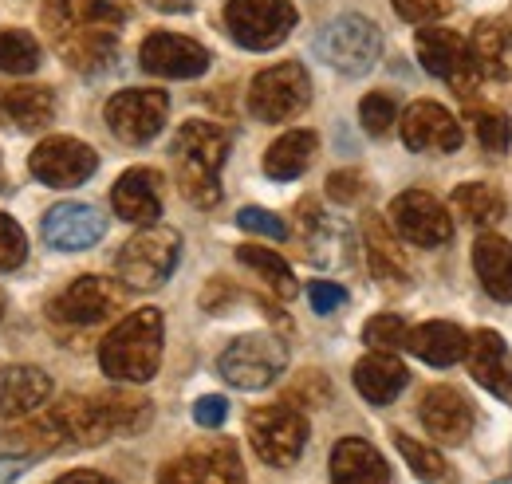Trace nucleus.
I'll use <instances>...</instances> for the list:
<instances>
[{"mask_svg": "<svg viewBox=\"0 0 512 484\" xmlns=\"http://www.w3.org/2000/svg\"><path fill=\"white\" fill-rule=\"evenodd\" d=\"M394 445H398V453L406 457V465L422 477V481L438 484L449 477V461L434 449V445H426V441H414V437H406V433H394Z\"/></svg>", "mask_w": 512, "mask_h": 484, "instance_id": "obj_34", "label": "nucleus"}, {"mask_svg": "<svg viewBox=\"0 0 512 484\" xmlns=\"http://www.w3.org/2000/svg\"><path fill=\"white\" fill-rule=\"evenodd\" d=\"M56 119V99L44 87H12L0 91V122L16 130H44Z\"/></svg>", "mask_w": 512, "mask_h": 484, "instance_id": "obj_28", "label": "nucleus"}, {"mask_svg": "<svg viewBox=\"0 0 512 484\" xmlns=\"http://www.w3.org/2000/svg\"><path fill=\"white\" fill-rule=\"evenodd\" d=\"M465 347H469V335L457 323H446V319L422 323L406 335V351L430 366H453L457 359H465Z\"/></svg>", "mask_w": 512, "mask_h": 484, "instance_id": "obj_23", "label": "nucleus"}, {"mask_svg": "<svg viewBox=\"0 0 512 484\" xmlns=\"http://www.w3.org/2000/svg\"><path fill=\"white\" fill-rule=\"evenodd\" d=\"M229 158V130L193 119L174 138L178 185L197 209H213L221 201V166Z\"/></svg>", "mask_w": 512, "mask_h": 484, "instance_id": "obj_2", "label": "nucleus"}, {"mask_svg": "<svg viewBox=\"0 0 512 484\" xmlns=\"http://www.w3.org/2000/svg\"><path fill=\"white\" fill-rule=\"evenodd\" d=\"M56 484H115V481H111V477H103V473H91V469H75V473L60 477Z\"/></svg>", "mask_w": 512, "mask_h": 484, "instance_id": "obj_46", "label": "nucleus"}, {"mask_svg": "<svg viewBox=\"0 0 512 484\" xmlns=\"http://www.w3.org/2000/svg\"><path fill=\"white\" fill-rule=\"evenodd\" d=\"M138 60L150 75H162V79H193L209 67V52L190 40V36H178V32H150L138 48Z\"/></svg>", "mask_w": 512, "mask_h": 484, "instance_id": "obj_15", "label": "nucleus"}, {"mask_svg": "<svg viewBox=\"0 0 512 484\" xmlns=\"http://www.w3.org/2000/svg\"><path fill=\"white\" fill-rule=\"evenodd\" d=\"M469 122H473V130H477V138H481V146L489 154H505L509 150L512 130H509V119L501 111H473Z\"/></svg>", "mask_w": 512, "mask_h": 484, "instance_id": "obj_37", "label": "nucleus"}, {"mask_svg": "<svg viewBox=\"0 0 512 484\" xmlns=\"http://www.w3.org/2000/svg\"><path fill=\"white\" fill-rule=\"evenodd\" d=\"M166 115H170V99H166V91H154V87H130V91L111 95V103H107V126L127 146H142V142L158 138V130L166 126Z\"/></svg>", "mask_w": 512, "mask_h": 484, "instance_id": "obj_10", "label": "nucleus"}, {"mask_svg": "<svg viewBox=\"0 0 512 484\" xmlns=\"http://www.w3.org/2000/svg\"><path fill=\"white\" fill-rule=\"evenodd\" d=\"M24 252H28V237H24V229H20L8 213H0V272L20 268V264H24Z\"/></svg>", "mask_w": 512, "mask_h": 484, "instance_id": "obj_39", "label": "nucleus"}, {"mask_svg": "<svg viewBox=\"0 0 512 484\" xmlns=\"http://www.w3.org/2000/svg\"><path fill=\"white\" fill-rule=\"evenodd\" d=\"M237 260L245 268H253L280 300H292L296 296V276H292V268H288V260L280 252H268V248H256V244H241L237 248Z\"/></svg>", "mask_w": 512, "mask_h": 484, "instance_id": "obj_31", "label": "nucleus"}, {"mask_svg": "<svg viewBox=\"0 0 512 484\" xmlns=\"http://www.w3.org/2000/svg\"><path fill=\"white\" fill-rule=\"evenodd\" d=\"M390 4L410 24H430V20H438V16L449 12V0H390Z\"/></svg>", "mask_w": 512, "mask_h": 484, "instance_id": "obj_41", "label": "nucleus"}, {"mask_svg": "<svg viewBox=\"0 0 512 484\" xmlns=\"http://www.w3.org/2000/svg\"><path fill=\"white\" fill-rule=\"evenodd\" d=\"M40 453L24 433H0V484H12Z\"/></svg>", "mask_w": 512, "mask_h": 484, "instance_id": "obj_35", "label": "nucleus"}, {"mask_svg": "<svg viewBox=\"0 0 512 484\" xmlns=\"http://www.w3.org/2000/svg\"><path fill=\"white\" fill-rule=\"evenodd\" d=\"M123 8L111 0H48L44 28L56 52L79 71H103L119 52Z\"/></svg>", "mask_w": 512, "mask_h": 484, "instance_id": "obj_1", "label": "nucleus"}, {"mask_svg": "<svg viewBox=\"0 0 512 484\" xmlns=\"http://www.w3.org/2000/svg\"><path fill=\"white\" fill-rule=\"evenodd\" d=\"M327 197L339 201V205L359 201V197H363V174H355V170H339V174H331V178H327Z\"/></svg>", "mask_w": 512, "mask_h": 484, "instance_id": "obj_42", "label": "nucleus"}, {"mask_svg": "<svg viewBox=\"0 0 512 484\" xmlns=\"http://www.w3.org/2000/svg\"><path fill=\"white\" fill-rule=\"evenodd\" d=\"M453 209L461 213V221L489 229V225H497V221L505 217V197H501L493 185L469 182L453 189Z\"/></svg>", "mask_w": 512, "mask_h": 484, "instance_id": "obj_30", "label": "nucleus"}, {"mask_svg": "<svg viewBox=\"0 0 512 484\" xmlns=\"http://www.w3.org/2000/svg\"><path fill=\"white\" fill-rule=\"evenodd\" d=\"M308 300H312V307H316V315H331L335 307H343V303H347V292H343L339 284L316 280V284L308 288Z\"/></svg>", "mask_w": 512, "mask_h": 484, "instance_id": "obj_43", "label": "nucleus"}, {"mask_svg": "<svg viewBox=\"0 0 512 484\" xmlns=\"http://www.w3.org/2000/svg\"><path fill=\"white\" fill-rule=\"evenodd\" d=\"M28 166H32V174L44 185H52V189H71V185H83L95 174L99 158H95V150H91L87 142H79V138H44V142L32 150V162H28Z\"/></svg>", "mask_w": 512, "mask_h": 484, "instance_id": "obj_13", "label": "nucleus"}, {"mask_svg": "<svg viewBox=\"0 0 512 484\" xmlns=\"http://www.w3.org/2000/svg\"><path fill=\"white\" fill-rule=\"evenodd\" d=\"M402 142L418 154H449L461 146V126L442 103H410L402 111Z\"/></svg>", "mask_w": 512, "mask_h": 484, "instance_id": "obj_16", "label": "nucleus"}, {"mask_svg": "<svg viewBox=\"0 0 512 484\" xmlns=\"http://www.w3.org/2000/svg\"><path fill=\"white\" fill-rule=\"evenodd\" d=\"M40 67V44L36 36L20 28H0V71L8 75H32Z\"/></svg>", "mask_w": 512, "mask_h": 484, "instance_id": "obj_33", "label": "nucleus"}, {"mask_svg": "<svg viewBox=\"0 0 512 484\" xmlns=\"http://www.w3.org/2000/svg\"><path fill=\"white\" fill-rule=\"evenodd\" d=\"M158 363H162V311L158 307L130 311L99 347V366L115 382H130V386L150 382L158 374Z\"/></svg>", "mask_w": 512, "mask_h": 484, "instance_id": "obj_3", "label": "nucleus"}, {"mask_svg": "<svg viewBox=\"0 0 512 484\" xmlns=\"http://www.w3.org/2000/svg\"><path fill=\"white\" fill-rule=\"evenodd\" d=\"M44 229V241L60 252H79V248H91V244L103 241L107 233V221L91 209V205H79V201H60L44 213L40 221Z\"/></svg>", "mask_w": 512, "mask_h": 484, "instance_id": "obj_17", "label": "nucleus"}, {"mask_svg": "<svg viewBox=\"0 0 512 484\" xmlns=\"http://www.w3.org/2000/svg\"><path fill=\"white\" fill-rule=\"evenodd\" d=\"M312 99V79L300 63H276L260 71L249 87V111L260 122H288L296 119Z\"/></svg>", "mask_w": 512, "mask_h": 484, "instance_id": "obj_9", "label": "nucleus"}, {"mask_svg": "<svg viewBox=\"0 0 512 484\" xmlns=\"http://www.w3.org/2000/svg\"><path fill=\"white\" fill-rule=\"evenodd\" d=\"M158 484H201L197 481V465H193V453L170 461L162 473H158Z\"/></svg>", "mask_w": 512, "mask_h": 484, "instance_id": "obj_45", "label": "nucleus"}, {"mask_svg": "<svg viewBox=\"0 0 512 484\" xmlns=\"http://www.w3.org/2000/svg\"><path fill=\"white\" fill-rule=\"evenodd\" d=\"M178 256H182V237L166 225H146L142 233H134L123 252H119V276L127 288L138 292H150V288H162L174 268H178Z\"/></svg>", "mask_w": 512, "mask_h": 484, "instance_id": "obj_4", "label": "nucleus"}, {"mask_svg": "<svg viewBox=\"0 0 512 484\" xmlns=\"http://www.w3.org/2000/svg\"><path fill=\"white\" fill-rule=\"evenodd\" d=\"M0 315H4V292H0Z\"/></svg>", "mask_w": 512, "mask_h": 484, "instance_id": "obj_48", "label": "nucleus"}, {"mask_svg": "<svg viewBox=\"0 0 512 484\" xmlns=\"http://www.w3.org/2000/svg\"><path fill=\"white\" fill-rule=\"evenodd\" d=\"M193 465H197V481L201 484H249L245 481V469H241V457H237L233 445L197 449V453H193Z\"/></svg>", "mask_w": 512, "mask_h": 484, "instance_id": "obj_32", "label": "nucleus"}, {"mask_svg": "<svg viewBox=\"0 0 512 484\" xmlns=\"http://www.w3.org/2000/svg\"><path fill=\"white\" fill-rule=\"evenodd\" d=\"M406 382H410V370L386 351H371L367 359L355 363V390L375 406L394 402L406 390Z\"/></svg>", "mask_w": 512, "mask_h": 484, "instance_id": "obj_24", "label": "nucleus"}, {"mask_svg": "<svg viewBox=\"0 0 512 484\" xmlns=\"http://www.w3.org/2000/svg\"><path fill=\"white\" fill-rule=\"evenodd\" d=\"M225 414H229V402H225L221 394L197 398V406H193V422L205 425V429H217V425H225Z\"/></svg>", "mask_w": 512, "mask_h": 484, "instance_id": "obj_44", "label": "nucleus"}, {"mask_svg": "<svg viewBox=\"0 0 512 484\" xmlns=\"http://www.w3.org/2000/svg\"><path fill=\"white\" fill-rule=\"evenodd\" d=\"M331 484H390V469L371 441L343 437L331 449Z\"/></svg>", "mask_w": 512, "mask_h": 484, "instance_id": "obj_21", "label": "nucleus"}, {"mask_svg": "<svg viewBox=\"0 0 512 484\" xmlns=\"http://www.w3.org/2000/svg\"><path fill=\"white\" fill-rule=\"evenodd\" d=\"M316 52L323 56V63H331L343 75H367L379 63L383 36L367 16L347 12V16H339L323 28L320 40H316Z\"/></svg>", "mask_w": 512, "mask_h": 484, "instance_id": "obj_6", "label": "nucleus"}, {"mask_svg": "<svg viewBox=\"0 0 512 484\" xmlns=\"http://www.w3.org/2000/svg\"><path fill=\"white\" fill-rule=\"evenodd\" d=\"M359 119H363V126H367V134L383 138L386 130L398 122V103H394L386 91H371V95L359 103Z\"/></svg>", "mask_w": 512, "mask_h": 484, "instance_id": "obj_38", "label": "nucleus"}, {"mask_svg": "<svg viewBox=\"0 0 512 484\" xmlns=\"http://www.w3.org/2000/svg\"><path fill=\"white\" fill-rule=\"evenodd\" d=\"M363 241H367V264H371V272L383 284H406L410 268H406L402 244H398L394 229L386 225L379 213H367L363 217Z\"/></svg>", "mask_w": 512, "mask_h": 484, "instance_id": "obj_25", "label": "nucleus"}, {"mask_svg": "<svg viewBox=\"0 0 512 484\" xmlns=\"http://www.w3.org/2000/svg\"><path fill=\"white\" fill-rule=\"evenodd\" d=\"M469 48H473V60L481 67V75L505 79L512 71V28L505 20H481Z\"/></svg>", "mask_w": 512, "mask_h": 484, "instance_id": "obj_29", "label": "nucleus"}, {"mask_svg": "<svg viewBox=\"0 0 512 484\" xmlns=\"http://www.w3.org/2000/svg\"><path fill=\"white\" fill-rule=\"evenodd\" d=\"M111 205L130 225H154L162 217V178L154 170H127L111 189Z\"/></svg>", "mask_w": 512, "mask_h": 484, "instance_id": "obj_20", "label": "nucleus"}, {"mask_svg": "<svg viewBox=\"0 0 512 484\" xmlns=\"http://www.w3.org/2000/svg\"><path fill=\"white\" fill-rule=\"evenodd\" d=\"M52 394V378L40 366H4L0 370V414L28 418Z\"/></svg>", "mask_w": 512, "mask_h": 484, "instance_id": "obj_22", "label": "nucleus"}, {"mask_svg": "<svg viewBox=\"0 0 512 484\" xmlns=\"http://www.w3.org/2000/svg\"><path fill=\"white\" fill-rule=\"evenodd\" d=\"M123 307V288L115 280L103 276H79L75 284H67L64 296H56L52 315L60 323H75V327H91L103 323L107 315H115Z\"/></svg>", "mask_w": 512, "mask_h": 484, "instance_id": "obj_14", "label": "nucleus"}, {"mask_svg": "<svg viewBox=\"0 0 512 484\" xmlns=\"http://www.w3.org/2000/svg\"><path fill=\"white\" fill-rule=\"evenodd\" d=\"M473 268L485 284V292L493 300L512 303V241L497 237V233H485L473 244Z\"/></svg>", "mask_w": 512, "mask_h": 484, "instance_id": "obj_26", "label": "nucleus"}, {"mask_svg": "<svg viewBox=\"0 0 512 484\" xmlns=\"http://www.w3.org/2000/svg\"><path fill=\"white\" fill-rule=\"evenodd\" d=\"M465 359H469V374L485 390H493L497 398H512V351L497 331H473Z\"/></svg>", "mask_w": 512, "mask_h": 484, "instance_id": "obj_19", "label": "nucleus"}, {"mask_svg": "<svg viewBox=\"0 0 512 484\" xmlns=\"http://www.w3.org/2000/svg\"><path fill=\"white\" fill-rule=\"evenodd\" d=\"M418 418L426 425V433L442 445H461L473 433V406L465 394H457L453 386H434L422 394Z\"/></svg>", "mask_w": 512, "mask_h": 484, "instance_id": "obj_18", "label": "nucleus"}, {"mask_svg": "<svg viewBox=\"0 0 512 484\" xmlns=\"http://www.w3.org/2000/svg\"><path fill=\"white\" fill-rule=\"evenodd\" d=\"M249 441H253L256 457L264 465L288 469L300 461L304 445H308V418L284 402L276 406H260L249 414Z\"/></svg>", "mask_w": 512, "mask_h": 484, "instance_id": "obj_7", "label": "nucleus"}, {"mask_svg": "<svg viewBox=\"0 0 512 484\" xmlns=\"http://www.w3.org/2000/svg\"><path fill=\"white\" fill-rule=\"evenodd\" d=\"M406 323L398 319V315H375L367 327H363V339H367V347H375V351H386V355H394V351H402L406 347Z\"/></svg>", "mask_w": 512, "mask_h": 484, "instance_id": "obj_36", "label": "nucleus"}, {"mask_svg": "<svg viewBox=\"0 0 512 484\" xmlns=\"http://www.w3.org/2000/svg\"><path fill=\"white\" fill-rule=\"evenodd\" d=\"M237 225H241L245 233L268 237V241H284V237H288V225H284L276 213H268V209H256V205H249V209H241V213H237Z\"/></svg>", "mask_w": 512, "mask_h": 484, "instance_id": "obj_40", "label": "nucleus"}, {"mask_svg": "<svg viewBox=\"0 0 512 484\" xmlns=\"http://www.w3.org/2000/svg\"><path fill=\"white\" fill-rule=\"evenodd\" d=\"M288 366V347L276 339V335H241L225 347V355L217 359V370L229 386L237 390H264L272 386Z\"/></svg>", "mask_w": 512, "mask_h": 484, "instance_id": "obj_5", "label": "nucleus"}, {"mask_svg": "<svg viewBox=\"0 0 512 484\" xmlns=\"http://www.w3.org/2000/svg\"><path fill=\"white\" fill-rule=\"evenodd\" d=\"M390 225L398 237H406L418 248H438L453 237V221H449L446 205L438 197H430L426 189H406L390 201Z\"/></svg>", "mask_w": 512, "mask_h": 484, "instance_id": "obj_12", "label": "nucleus"}, {"mask_svg": "<svg viewBox=\"0 0 512 484\" xmlns=\"http://www.w3.org/2000/svg\"><path fill=\"white\" fill-rule=\"evenodd\" d=\"M418 60L430 75L446 79L457 95H469L477 87V79H481L473 48L449 28H422L418 32Z\"/></svg>", "mask_w": 512, "mask_h": 484, "instance_id": "obj_11", "label": "nucleus"}, {"mask_svg": "<svg viewBox=\"0 0 512 484\" xmlns=\"http://www.w3.org/2000/svg\"><path fill=\"white\" fill-rule=\"evenodd\" d=\"M316 146H320V138L312 130H288V134H280L268 146V154H264V174L272 182H296L312 166Z\"/></svg>", "mask_w": 512, "mask_h": 484, "instance_id": "obj_27", "label": "nucleus"}, {"mask_svg": "<svg viewBox=\"0 0 512 484\" xmlns=\"http://www.w3.org/2000/svg\"><path fill=\"white\" fill-rule=\"evenodd\" d=\"M150 8H158V12H186L193 0H146Z\"/></svg>", "mask_w": 512, "mask_h": 484, "instance_id": "obj_47", "label": "nucleus"}, {"mask_svg": "<svg viewBox=\"0 0 512 484\" xmlns=\"http://www.w3.org/2000/svg\"><path fill=\"white\" fill-rule=\"evenodd\" d=\"M225 24L241 48L272 52L296 28V8H292V0H229Z\"/></svg>", "mask_w": 512, "mask_h": 484, "instance_id": "obj_8", "label": "nucleus"}]
</instances>
